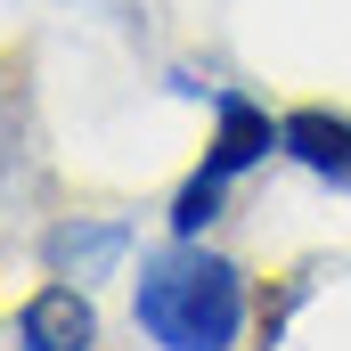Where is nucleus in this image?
I'll list each match as a JSON object with an SVG mask.
<instances>
[{"label":"nucleus","instance_id":"6","mask_svg":"<svg viewBox=\"0 0 351 351\" xmlns=\"http://www.w3.org/2000/svg\"><path fill=\"white\" fill-rule=\"evenodd\" d=\"M25 66H0V188H8V164H16V139H25Z\"/></svg>","mask_w":351,"mask_h":351},{"label":"nucleus","instance_id":"5","mask_svg":"<svg viewBox=\"0 0 351 351\" xmlns=\"http://www.w3.org/2000/svg\"><path fill=\"white\" fill-rule=\"evenodd\" d=\"M123 245H131V229H114V221H74V229H58V237H49V262L74 269V278H90V269L114 262Z\"/></svg>","mask_w":351,"mask_h":351},{"label":"nucleus","instance_id":"4","mask_svg":"<svg viewBox=\"0 0 351 351\" xmlns=\"http://www.w3.org/2000/svg\"><path fill=\"white\" fill-rule=\"evenodd\" d=\"M278 139H286V156L302 164V172L335 180L351 196V114H327V106H294L286 123H278Z\"/></svg>","mask_w":351,"mask_h":351},{"label":"nucleus","instance_id":"3","mask_svg":"<svg viewBox=\"0 0 351 351\" xmlns=\"http://www.w3.org/2000/svg\"><path fill=\"white\" fill-rule=\"evenodd\" d=\"M16 335H25V351H90L98 343V311H90V294L74 278H58L16 311Z\"/></svg>","mask_w":351,"mask_h":351},{"label":"nucleus","instance_id":"1","mask_svg":"<svg viewBox=\"0 0 351 351\" xmlns=\"http://www.w3.org/2000/svg\"><path fill=\"white\" fill-rule=\"evenodd\" d=\"M131 319L164 351H229L237 327H245V278L221 254H204L196 237H180V245H164V254L139 262Z\"/></svg>","mask_w":351,"mask_h":351},{"label":"nucleus","instance_id":"7","mask_svg":"<svg viewBox=\"0 0 351 351\" xmlns=\"http://www.w3.org/2000/svg\"><path fill=\"white\" fill-rule=\"evenodd\" d=\"M311 286H319V269H294V278H286L278 294H262V351L278 343V335H286V319L302 311V294H311Z\"/></svg>","mask_w":351,"mask_h":351},{"label":"nucleus","instance_id":"2","mask_svg":"<svg viewBox=\"0 0 351 351\" xmlns=\"http://www.w3.org/2000/svg\"><path fill=\"white\" fill-rule=\"evenodd\" d=\"M213 114H221V131H213L204 164L188 172V188H180V204H172V237H196V229L221 213V188H229L237 172H254L269 147H286V139H278V123H269L245 90H213Z\"/></svg>","mask_w":351,"mask_h":351}]
</instances>
